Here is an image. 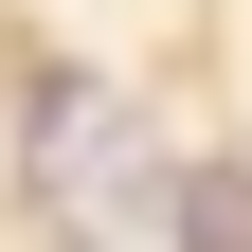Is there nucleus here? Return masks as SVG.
Wrapping results in <instances>:
<instances>
[{"mask_svg": "<svg viewBox=\"0 0 252 252\" xmlns=\"http://www.w3.org/2000/svg\"><path fill=\"white\" fill-rule=\"evenodd\" d=\"M180 252H252V180H180Z\"/></svg>", "mask_w": 252, "mask_h": 252, "instance_id": "obj_1", "label": "nucleus"}]
</instances>
